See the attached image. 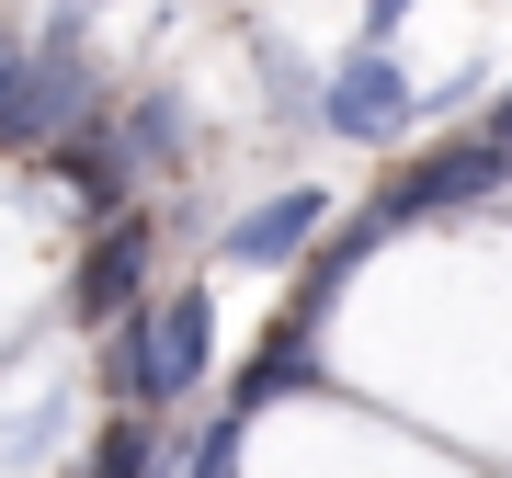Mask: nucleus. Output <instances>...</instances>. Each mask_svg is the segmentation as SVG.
Wrapping results in <instances>:
<instances>
[{"instance_id":"0eeeda50","label":"nucleus","mask_w":512,"mask_h":478,"mask_svg":"<svg viewBox=\"0 0 512 478\" xmlns=\"http://www.w3.org/2000/svg\"><path fill=\"white\" fill-rule=\"evenodd\" d=\"M114 148H126V171H137V160H171V148H183V103L148 92V103L126 114V137H114Z\"/></svg>"},{"instance_id":"f257e3e1","label":"nucleus","mask_w":512,"mask_h":478,"mask_svg":"<svg viewBox=\"0 0 512 478\" xmlns=\"http://www.w3.org/2000/svg\"><path fill=\"white\" fill-rule=\"evenodd\" d=\"M92 103H103L92 46H80V23H57V35L23 46L12 80H0V148H57V137H80V126H92Z\"/></svg>"},{"instance_id":"9b49d317","label":"nucleus","mask_w":512,"mask_h":478,"mask_svg":"<svg viewBox=\"0 0 512 478\" xmlns=\"http://www.w3.org/2000/svg\"><path fill=\"white\" fill-rule=\"evenodd\" d=\"M490 137H501V148H512V92H501V114H490Z\"/></svg>"},{"instance_id":"f03ea898","label":"nucleus","mask_w":512,"mask_h":478,"mask_svg":"<svg viewBox=\"0 0 512 478\" xmlns=\"http://www.w3.org/2000/svg\"><path fill=\"white\" fill-rule=\"evenodd\" d=\"M501 183H512V148H501V137H467V148H433V160L387 171L365 217H376V228H399V217H444V205H478V194H501Z\"/></svg>"},{"instance_id":"1a4fd4ad","label":"nucleus","mask_w":512,"mask_h":478,"mask_svg":"<svg viewBox=\"0 0 512 478\" xmlns=\"http://www.w3.org/2000/svg\"><path fill=\"white\" fill-rule=\"evenodd\" d=\"M239 433H251V410L205 422V433H194V456H183V478H239Z\"/></svg>"},{"instance_id":"f8f14e48","label":"nucleus","mask_w":512,"mask_h":478,"mask_svg":"<svg viewBox=\"0 0 512 478\" xmlns=\"http://www.w3.org/2000/svg\"><path fill=\"white\" fill-rule=\"evenodd\" d=\"M12 57H23V35H0V80H12Z\"/></svg>"},{"instance_id":"9d476101","label":"nucleus","mask_w":512,"mask_h":478,"mask_svg":"<svg viewBox=\"0 0 512 478\" xmlns=\"http://www.w3.org/2000/svg\"><path fill=\"white\" fill-rule=\"evenodd\" d=\"M399 12H410V0H365V46H387V35H399Z\"/></svg>"},{"instance_id":"20e7f679","label":"nucleus","mask_w":512,"mask_h":478,"mask_svg":"<svg viewBox=\"0 0 512 478\" xmlns=\"http://www.w3.org/2000/svg\"><path fill=\"white\" fill-rule=\"evenodd\" d=\"M319 114H330V137H399V126H410V80H399V57H387V46H353L342 69H330Z\"/></svg>"},{"instance_id":"39448f33","label":"nucleus","mask_w":512,"mask_h":478,"mask_svg":"<svg viewBox=\"0 0 512 478\" xmlns=\"http://www.w3.org/2000/svg\"><path fill=\"white\" fill-rule=\"evenodd\" d=\"M319 228H330L319 183H296V194H274V205H251V217H228L217 251L239 262V274H285V262H308V239H319Z\"/></svg>"},{"instance_id":"6e6552de","label":"nucleus","mask_w":512,"mask_h":478,"mask_svg":"<svg viewBox=\"0 0 512 478\" xmlns=\"http://www.w3.org/2000/svg\"><path fill=\"white\" fill-rule=\"evenodd\" d=\"M92 478H160V433H148V410H126V422L103 433V456H92Z\"/></svg>"},{"instance_id":"7ed1b4c3","label":"nucleus","mask_w":512,"mask_h":478,"mask_svg":"<svg viewBox=\"0 0 512 478\" xmlns=\"http://www.w3.org/2000/svg\"><path fill=\"white\" fill-rule=\"evenodd\" d=\"M137 353H148V410L194 399L205 365H217V296L183 285V296H160V308H137Z\"/></svg>"},{"instance_id":"423d86ee","label":"nucleus","mask_w":512,"mask_h":478,"mask_svg":"<svg viewBox=\"0 0 512 478\" xmlns=\"http://www.w3.org/2000/svg\"><path fill=\"white\" fill-rule=\"evenodd\" d=\"M148 251H160V228L148 217H114L92 239V262H80V285H69V308L92 319V331H114V319L137 308V285H148Z\"/></svg>"}]
</instances>
